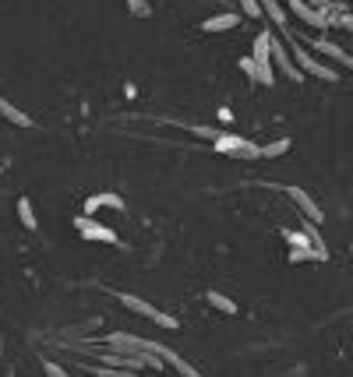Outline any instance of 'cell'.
<instances>
[{"label": "cell", "mask_w": 353, "mask_h": 377, "mask_svg": "<svg viewBox=\"0 0 353 377\" xmlns=\"http://www.w3.org/2000/svg\"><path fill=\"white\" fill-rule=\"evenodd\" d=\"M290 53H293V60H297V68H301L304 74L321 78V81H339V71H332L329 64H321L318 57H311V50H304V43L293 39V43H290Z\"/></svg>", "instance_id": "6da1fadb"}, {"label": "cell", "mask_w": 353, "mask_h": 377, "mask_svg": "<svg viewBox=\"0 0 353 377\" xmlns=\"http://www.w3.org/2000/svg\"><path fill=\"white\" fill-rule=\"evenodd\" d=\"M74 230H78L85 240H96V243H121V236H117L110 226L96 223V218H88V215H78V218H74Z\"/></svg>", "instance_id": "7a4b0ae2"}, {"label": "cell", "mask_w": 353, "mask_h": 377, "mask_svg": "<svg viewBox=\"0 0 353 377\" xmlns=\"http://www.w3.org/2000/svg\"><path fill=\"white\" fill-rule=\"evenodd\" d=\"M272 64H276V71H283L293 85L304 81V71L297 68V60H293V57L283 50V39H272Z\"/></svg>", "instance_id": "3957f363"}, {"label": "cell", "mask_w": 353, "mask_h": 377, "mask_svg": "<svg viewBox=\"0 0 353 377\" xmlns=\"http://www.w3.org/2000/svg\"><path fill=\"white\" fill-rule=\"evenodd\" d=\"M290 11L293 14H297L304 25H311V28H318V32H325V28L332 25V18L325 14V11H314L311 4H307V0H293V4H290Z\"/></svg>", "instance_id": "277c9868"}, {"label": "cell", "mask_w": 353, "mask_h": 377, "mask_svg": "<svg viewBox=\"0 0 353 377\" xmlns=\"http://www.w3.org/2000/svg\"><path fill=\"white\" fill-rule=\"evenodd\" d=\"M286 194H290V201L297 205V208H301V212H304V215L311 218L314 226L321 223V218H325V212L318 208V201H314V198H311V194L304 191V187H286Z\"/></svg>", "instance_id": "5b68a950"}, {"label": "cell", "mask_w": 353, "mask_h": 377, "mask_svg": "<svg viewBox=\"0 0 353 377\" xmlns=\"http://www.w3.org/2000/svg\"><path fill=\"white\" fill-rule=\"evenodd\" d=\"M241 68H244V74H248L251 81H258V85H276V64H272V60H269V64H261V60H254V57H244Z\"/></svg>", "instance_id": "8992f818"}, {"label": "cell", "mask_w": 353, "mask_h": 377, "mask_svg": "<svg viewBox=\"0 0 353 377\" xmlns=\"http://www.w3.org/2000/svg\"><path fill=\"white\" fill-rule=\"evenodd\" d=\"M244 14H233V11H223V14H212V18H205L201 21V32L205 36H212V32H230V28H237Z\"/></svg>", "instance_id": "52a82bcc"}, {"label": "cell", "mask_w": 353, "mask_h": 377, "mask_svg": "<svg viewBox=\"0 0 353 377\" xmlns=\"http://www.w3.org/2000/svg\"><path fill=\"white\" fill-rule=\"evenodd\" d=\"M0 116H4L8 123H14V128H32V116H28L25 110H18L11 99H0Z\"/></svg>", "instance_id": "ba28073f"}, {"label": "cell", "mask_w": 353, "mask_h": 377, "mask_svg": "<svg viewBox=\"0 0 353 377\" xmlns=\"http://www.w3.org/2000/svg\"><path fill=\"white\" fill-rule=\"evenodd\" d=\"M311 46H314L318 53H325V57H332L336 64H343V68H346V60H350V53H346L343 46H336L332 39H325V36H318V39H311Z\"/></svg>", "instance_id": "9c48e42d"}, {"label": "cell", "mask_w": 353, "mask_h": 377, "mask_svg": "<svg viewBox=\"0 0 353 377\" xmlns=\"http://www.w3.org/2000/svg\"><path fill=\"white\" fill-rule=\"evenodd\" d=\"M117 300H121V303H124L128 310L141 314V318H152V321H156V314H159V310H156L152 303H145L141 296H131V293H117Z\"/></svg>", "instance_id": "30bf717a"}, {"label": "cell", "mask_w": 353, "mask_h": 377, "mask_svg": "<svg viewBox=\"0 0 353 377\" xmlns=\"http://www.w3.org/2000/svg\"><path fill=\"white\" fill-rule=\"evenodd\" d=\"M283 243H290V250H314V243H311V236L304 230H283Z\"/></svg>", "instance_id": "8fae6325"}, {"label": "cell", "mask_w": 353, "mask_h": 377, "mask_svg": "<svg viewBox=\"0 0 353 377\" xmlns=\"http://www.w3.org/2000/svg\"><path fill=\"white\" fill-rule=\"evenodd\" d=\"M272 32H258L254 36V60H261V64H269L272 60Z\"/></svg>", "instance_id": "7c38bea8"}, {"label": "cell", "mask_w": 353, "mask_h": 377, "mask_svg": "<svg viewBox=\"0 0 353 377\" xmlns=\"http://www.w3.org/2000/svg\"><path fill=\"white\" fill-rule=\"evenodd\" d=\"M244 141H248V138H237V134H226V131H223V138L212 141V148L223 152V155H237V152L244 148Z\"/></svg>", "instance_id": "4fadbf2b"}, {"label": "cell", "mask_w": 353, "mask_h": 377, "mask_svg": "<svg viewBox=\"0 0 353 377\" xmlns=\"http://www.w3.org/2000/svg\"><path fill=\"white\" fill-rule=\"evenodd\" d=\"M18 218H21V226H25L28 233H36V230H39L36 212H32V201H28V198H18Z\"/></svg>", "instance_id": "5bb4252c"}, {"label": "cell", "mask_w": 353, "mask_h": 377, "mask_svg": "<svg viewBox=\"0 0 353 377\" xmlns=\"http://www.w3.org/2000/svg\"><path fill=\"white\" fill-rule=\"evenodd\" d=\"M261 8H265V14H269V18H272L279 28H286V18H290V14L283 11V4H279V0H261Z\"/></svg>", "instance_id": "9a60e30c"}, {"label": "cell", "mask_w": 353, "mask_h": 377, "mask_svg": "<svg viewBox=\"0 0 353 377\" xmlns=\"http://www.w3.org/2000/svg\"><path fill=\"white\" fill-rule=\"evenodd\" d=\"M329 18H332V25H339V28H350V32H353V14H350L343 4H332V8H329Z\"/></svg>", "instance_id": "2e32d148"}, {"label": "cell", "mask_w": 353, "mask_h": 377, "mask_svg": "<svg viewBox=\"0 0 353 377\" xmlns=\"http://www.w3.org/2000/svg\"><path fill=\"white\" fill-rule=\"evenodd\" d=\"M205 300H209L216 310H223V314H237V303H233L230 296H223V293H216V289H212V293H205Z\"/></svg>", "instance_id": "e0dca14e"}, {"label": "cell", "mask_w": 353, "mask_h": 377, "mask_svg": "<svg viewBox=\"0 0 353 377\" xmlns=\"http://www.w3.org/2000/svg\"><path fill=\"white\" fill-rule=\"evenodd\" d=\"M283 152H290V138H279L272 145H265L261 148V159H276V155H283Z\"/></svg>", "instance_id": "ac0fdd59"}, {"label": "cell", "mask_w": 353, "mask_h": 377, "mask_svg": "<svg viewBox=\"0 0 353 377\" xmlns=\"http://www.w3.org/2000/svg\"><path fill=\"white\" fill-rule=\"evenodd\" d=\"M96 377H138L134 370H117V367H92Z\"/></svg>", "instance_id": "d6986e66"}, {"label": "cell", "mask_w": 353, "mask_h": 377, "mask_svg": "<svg viewBox=\"0 0 353 377\" xmlns=\"http://www.w3.org/2000/svg\"><path fill=\"white\" fill-rule=\"evenodd\" d=\"M99 201H103V208L124 212V198H121V194H110V191H103V194H99Z\"/></svg>", "instance_id": "ffe728a7"}, {"label": "cell", "mask_w": 353, "mask_h": 377, "mask_svg": "<svg viewBox=\"0 0 353 377\" xmlns=\"http://www.w3.org/2000/svg\"><path fill=\"white\" fill-rule=\"evenodd\" d=\"M237 159H261V145H254V141H244V148L237 152Z\"/></svg>", "instance_id": "44dd1931"}, {"label": "cell", "mask_w": 353, "mask_h": 377, "mask_svg": "<svg viewBox=\"0 0 353 377\" xmlns=\"http://www.w3.org/2000/svg\"><path fill=\"white\" fill-rule=\"evenodd\" d=\"M128 8H131V14H138V18H149V14H152L149 0H128Z\"/></svg>", "instance_id": "7402d4cb"}, {"label": "cell", "mask_w": 353, "mask_h": 377, "mask_svg": "<svg viewBox=\"0 0 353 377\" xmlns=\"http://www.w3.org/2000/svg\"><path fill=\"white\" fill-rule=\"evenodd\" d=\"M241 11H244V14H251V18H261V11H265V8H261V0H241Z\"/></svg>", "instance_id": "603a6c76"}, {"label": "cell", "mask_w": 353, "mask_h": 377, "mask_svg": "<svg viewBox=\"0 0 353 377\" xmlns=\"http://www.w3.org/2000/svg\"><path fill=\"white\" fill-rule=\"evenodd\" d=\"M188 131H194V134H201V138H209V141H219V138H223L219 128H201V123H198V128H188Z\"/></svg>", "instance_id": "cb8c5ba5"}, {"label": "cell", "mask_w": 353, "mask_h": 377, "mask_svg": "<svg viewBox=\"0 0 353 377\" xmlns=\"http://www.w3.org/2000/svg\"><path fill=\"white\" fill-rule=\"evenodd\" d=\"M43 370H46V377H71L61 363H53V360H43Z\"/></svg>", "instance_id": "d4e9b609"}, {"label": "cell", "mask_w": 353, "mask_h": 377, "mask_svg": "<svg viewBox=\"0 0 353 377\" xmlns=\"http://www.w3.org/2000/svg\"><path fill=\"white\" fill-rule=\"evenodd\" d=\"M156 325H159V328H170V332H173V328H176V318H170V314H163V310H159V314H156Z\"/></svg>", "instance_id": "484cf974"}, {"label": "cell", "mask_w": 353, "mask_h": 377, "mask_svg": "<svg viewBox=\"0 0 353 377\" xmlns=\"http://www.w3.org/2000/svg\"><path fill=\"white\" fill-rule=\"evenodd\" d=\"M96 208H103V201H99V194H92V198H88V201H85V208H81V212H85V215H88V218H92V212H96Z\"/></svg>", "instance_id": "4316f807"}, {"label": "cell", "mask_w": 353, "mask_h": 377, "mask_svg": "<svg viewBox=\"0 0 353 377\" xmlns=\"http://www.w3.org/2000/svg\"><path fill=\"white\" fill-rule=\"evenodd\" d=\"M176 374H184V377H201V374H198V370H194L188 360H181V363H176Z\"/></svg>", "instance_id": "83f0119b"}, {"label": "cell", "mask_w": 353, "mask_h": 377, "mask_svg": "<svg viewBox=\"0 0 353 377\" xmlns=\"http://www.w3.org/2000/svg\"><path fill=\"white\" fill-rule=\"evenodd\" d=\"M346 68H350V71H353V57H350V60H346Z\"/></svg>", "instance_id": "f1b7e54d"}, {"label": "cell", "mask_w": 353, "mask_h": 377, "mask_svg": "<svg viewBox=\"0 0 353 377\" xmlns=\"http://www.w3.org/2000/svg\"><path fill=\"white\" fill-rule=\"evenodd\" d=\"M332 4H343V0H332Z\"/></svg>", "instance_id": "f546056e"}]
</instances>
